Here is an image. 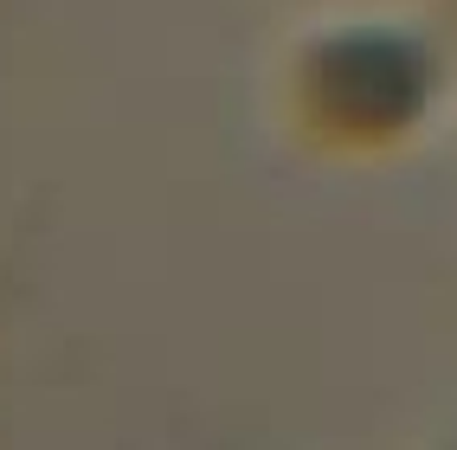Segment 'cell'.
Segmentation results:
<instances>
[{"label":"cell","mask_w":457,"mask_h":450,"mask_svg":"<svg viewBox=\"0 0 457 450\" xmlns=\"http://www.w3.org/2000/svg\"><path fill=\"white\" fill-rule=\"evenodd\" d=\"M419 90H425L419 58L393 39H348L316 58V103L342 129H361V135L406 123Z\"/></svg>","instance_id":"cell-1"}]
</instances>
